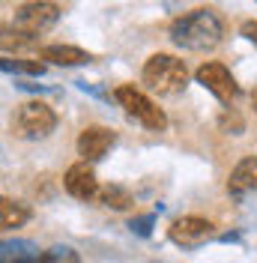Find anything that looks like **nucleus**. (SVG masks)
<instances>
[{"instance_id":"20","label":"nucleus","mask_w":257,"mask_h":263,"mask_svg":"<svg viewBox=\"0 0 257 263\" xmlns=\"http://www.w3.org/2000/svg\"><path fill=\"white\" fill-rule=\"evenodd\" d=\"M251 105H254V111H257V90H254V96H251Z\"/></svg>"},{"instance_id":"19","label":"nucleus","mask_w":257,"mask_h":263,"mask_svg":"<svg viewBox=\"0 0 257 263\" xmlns=\"http://www.w3.org/2000/svg\"><path fill=\"white\" fill-rule=\"evenodd\" d=\"M242 36H245L251 45H257V21H245V24H242Z\"/></svg>"},{"instance_id":"9","label":"nucleus","mask_w":257,"mask_h":263,"mask_svg":"<svg viewBox=\"0 0 257 263\" xmlns=\"http://www.w3.org/2000/svg\"><path fill=\"white\" fill-rule=\"evenodd\" d=\"M63 189L69 192L72 197L78 200H96L99 195V180H96V171L90 167V162H75L63 177Z\"/></svg>"},{"instance_id":"3","label":"nucleus","mask_w":257,"mask_h":263,"mask_svg":"<svg viewBox=\"0 0 257 263\" xmlns=\"http://www.w3.org/2000/svg\"><path fill=\"white\" fill-rule=\"evenodd\" d=\"M114 99H117L120 108H123L135 123H141L144 129H150V132H164L168 129V114H164L146 93H141L138 87L123 84V87L114 90Z\"/></svg>"},{"instance_id":"16","label":"nucleus","mask_w":257,"mask_h":263,"mask_svg":"<svg viewBox=\"0 0 257 263\" xmlns=\"http://www.w3.org/2000/svg\"><path fill=\"white\" fill-rule=\"evenodd\" d=\"M96 203L108 206V210H128L135 200H132V195H128L126 189H120V185H102L99 195H96Z\"/></svg>"},{"instance_id":"18","label":"nucleus","mask_w":257,"mask_h":263,"mask_svg":"<svg viewBox=\"0 0 257 263\" xmlns=\"http://www.w3.org/2000/svg\"><path fill=\"white\" fill-rule=\"evenodd\" d=\"M128 228L135 230V233H141V236H150V230H153V215H141V218H132V224Z\"/></svg>"},{"instance_id":"14","label":"nucleus","mask_w":257,"mask_h":263,"mask_svg":"<svg viewBox=\"0 0 257 263\" xmlns=\"http://www.w3.org/2000/svg\"><path fill=\"white\" fill-rule=\"evenodd\" d=\"M0 48L3 51H30L36 48V36L21 33L12 24H0Z\"/></svg>"},{"instance_id":"13","label":"nucleus","mask_w":257,"mask_h":263,"mask_svg":"<svg viewBox=\"0 0 257 263\" xmlns=\"http://www.w3.org/2000/svg\"><path fill=\"white\" fill-rule=\"evenodd\" d=\"M27 221H30V206L27 203L0 195V233L3 230H15L21 224H27Z\"/></svg>"},{"instance_id":"17","label":"nucleus","mask_w":257,"mask_h":263,"mask_svg":"<svg viewBox=\"0 0 257 263\" xmlns=\"http://www.w3.org/2000/svg\"><path fill=\"white\" fill-rule=\"evenodd\" d=\"M33 263H81V257H78V251H75V248L54 246V248H48V251H42Z\"/></svg>"},{"instance_id":"8","label":"nucleus","mask_w":257,"mask_h":263,"mask_svg":"<svg viewBox=\"0 0 257 263\" xmlns=\"http://www.w3.org/2000/svg\"><path fill=\"white\" fill-rule=\"evenodd\" d=\"M114 144H117V135L108 126H87L78 135V156L84 162H99L111 153Z\"/></svg>"},{"instance_id":"10","label":"nucleus","mask_w":257,"mask_h":263,"mask_svg":"<svg viewBox=\"0 0 257 263\" xmlns=\"http://www.w3.org/2000/svg\"><path fill=\"white\" fill-rule=\"evenodd\" d=\"M227 192L230 197H245L257 192V156H248L242 159L233 171H230V180H227Z\"/></svg>"},{"instance_id":"7","label":"nucleus","mask_w":257,"mask_h":263,"mask_svg":"<svg viewBox=\"0 0 257 263\" xmlns=\"http://www.w3.org/2000/svg\"><path fill=\"white\" fill-rule=\"evenodd\" d=\"M168 233H171V239H174L177 246L197 248V246H204L207 239H212L215 228H212V221L200 218V215H182V218H177V221L171 224Z\"/></svg>"},{"instance_id":"11","label":"nucleus","mask_w":257,"mask_h":263,"mask_svg":"<svg viewBox=\"0 0 257 263\" xmlns=\"http://www.w3.org/2000/svg\"><path fill=\"white\" fill-rule=\"evenodd\" d=\"M39 60L54 66H84L93 60V54L75 48V45H45V48H39Z\"/></svg>"},{"instance_id":"2","label":"nucleus","mask_w":257,"mask_h":263,"mask_svg":"<svg viewBox=\"0 0 257 263\" xmlns=\"http://www.w3.org/2000/svg\"><path fill=\"white\" fill-rule=\"evenodd\" d=\"M144 84L159 96H179L189 84V69L174 54H153L141 72Z\"/></svg>"},{"instance_id":"15","label":"nucleus","mask_w":257,"mask_h":263,"mask_svg":"<svg viewBox=\"0 0 257 263\" xmlns=\"http://www.w3.org/2000/svg\"><path fill=\"white\" fill-rule=\"evenodd\" d=\"M0 72L9 75H45L42 60H24V57H0Z\"/></svg>"},{"instance_id":"6","label":"nucleus","mask_w":257,"mask_h":263,"mask_svg":"<svg viewBox=\"0 0 257 263\" xmlns=\"http://www.w3.org/2000/svg\"><path fill=\"white\" fill-rule=\"evenodd\" d=\"M194 78H197V84L204 90H209L212 96L218 99V102H225V105H230L233 99L240 96V84L233 81V75H230V69L225 63H204L194 72Z\"/></svg>"},{"instance_id":"12","label":"nucleus","mask_w":257,"mask_h":263,"mask_svg":"<svg viewBox=\"0 0 257 263\" xmlns=\"http://www.w3.org/2000/svg\"><path fill=\"white\" fill-rule=\"evenodd\" d=\"M42 251L30 239H3L0 242V263H33Z\"/></svg>"},{"instance_id":"4","label":"nucleus","mask_w":257,"mask_h":263,"mask_svg":"<svg viewBox=\"0 0 257 263\" xmlns=\"http://www.w3.org/2000/svg\"><path fill=\"white\" fill-rule=\"evenodd\" d=\"M57 129V114L45 102H24L12 114V132L24 141H42Z\"/></svg>"},{"instance_id":"1","label":"nucleus","mask_w":257,"mask_h":263,"mask_svg":"<svg viewBox=\"0 0 257 263\" xmlns=\"http://www.w3.org/2000/svg\"><path fill=\"white\" fill-rule=\"evenodd\" d=\"M225 36V24L215 9H192L186 15H179L174 24H171V39L174 45L186 51H212Z\"/></svg>"},{"instance_id":"5","label":"nucleus","mask_w":257,"mask_h":263,"mask_svg":"<svg viewBox=\"0 0 257 263\" xmlns=\"http://www.w3.org/2000/svg\"><path fill=\"white\" fill-rule=\"evenodd\" d=\"M57 21H60V6L57 3H51V0H30V3H21L15 9L12 27H18L27 36H39V33L51 30Z\"/></svg>"}]
</instances>
